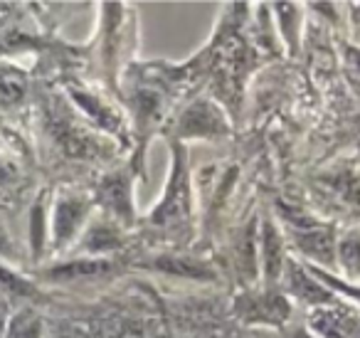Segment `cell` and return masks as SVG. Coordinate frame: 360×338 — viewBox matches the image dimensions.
Wrapping results in <instances>:
<instances>
[{
  "mask_svg": "<svg viewBox=\"0 0 360 338\" xmlns=\"http://www.w3.org/2000/svg\"><path fill=\"white\" fill-rule=\"evenodd\" d=\"M170 151H173V165H170V180L165 185L163 195L150 210V215L143 220L146 227L150 230H183L191 225L193 218V180L191 168H188V149L180 141H170Z\"/></svg>",
  "mask_w": 360,
  "mask_h": 338,
  "instance_id": "cell-1",
  "label": "cell"
},
{
  "mask_svg": "<svg viewBox=\"0 0 360 338\" xmlns=\"http://www.w3.org/2000/svg\"><path fill=\"white\" fill-rule=\"evenodd\" d=\"M94 198L84 190H60L50 205V252L65 254L77 244L94 218Z\"/></svg>",
  "mask_w": 360,
  "mask_h": 338,
  "instance_id": "cell-2",
  "label": "cell"
},
{
  "mask_svg": "<svg viewBox=\"0 0 360 338\" xmlns=\"http://www.w3.org/2000/svg\"><path fill=\"white\" fill-rule=\"evenodd\" d=\"M141 158L143 154L136 151V156L131 158V163L126 168L111 170L104 173L96 183L94 193V205L101 210V215L109 220H114L119 227L131 230L136 225V210H134V180L141 173Z\"/></svg>",
  "mask_w": 360,
  "mask_h": 338,
  "instance_id": "cell-3",
  "label": "cell"
},
{
  "mask_svg": "<svg viewBox=\"0 0 360 338\" xmlns=\"http://www.w3.org/2000/svg\"><path fill=\"white\" fill-rule=\"evenodd\" d=\"M227 136H230V121L225 111L217 101L205 96L193 99L170 124V141H180V144L191 139L222 141Z\"/></svg>",
  "mask_w": 360,
  "mask_h": 338,
  "instance_id": "cell-4",
  "label": "cell"
},
{
  "mask_svg": "<svg viewBox=\"0 0 360 338\" xmlns=\"http://www.w3.org/2000/svg\"><path fill=\"white\" fill-rule=\"evenodd\" d=\"M294 303L281 289H245L235 299V313L245 323H257V326H279L286 328L291 321Z\"/></svg>",
  "mask_w": 360,
  "mask_h": 338,
  "instance_id": "cell-5",
  "label": "cell"
},
{
  "mask_svg": "<svg viewBox=\"0 0 360 338\" xmlns=\"http://www.w3.org/2000/svg\"><path fill=\"white\" fill-rule=\"evenodd\" d=\"M47 134L55 141L57 151L65 158L72 161H94L104 151V139L91 131H86V126H79L75 119L65 114H55L50 111L47 116Z\"/></svg>",
  "mask_w": 360,
  "mask_h": 338,
  "instance_id": "cell-6",
  "label": "cell"
},
{
  "mask_svg": "<svg viewBox=\"0 0 360 338\" xmlns=\"http://www.w3.org/2000/svg\"><path fill=\"white\" fill-rule=\"evenodd\" d=\"M119 269L116 259L111 257H77L70 254L67 259H57L52 264H45L35 274V282L45 284H84L106 279Z\"/></svg>",
  "mask_w": 360,
  "mask_h": 338,
  "instance_id": "cell-7",
  "label": "cell"
},
{
  "mask_svg": "<svg viewBox=\"0 0 360 338\" xmlns=\"http://www.w3.org/2000/svg\"><path fill=\"white\" fill-rule=\"evenodd\" d=\"M279 289L286 294L289 299L301 301L306 308L316 311V308H328V306H338L343 303V299L335 296L326 284H321L309 269L304 267V262H299L296 257H289L284 267V277H281Z\"/></svg>",
  "mask_w": 360,
  "mask_h": 338,
  "instance_id": "cell-8",
  "label": "cell"
},
{
  "mask_svg": "<svg viewBox=\"0 0 360 338\" xmlns=\"http://www.w3.org/2000/svg\"><path fill=\"white\" fill-rule=\"evenodd\" d=\"M289 262V247L281 227L274 218L266 215L259 223V279L262 287L279 289L284 267Z\"/></svg>",
  "mask_w": 360,
  "mask_h": 338,
  "instance_id": "cell-9",
  "label": "cell"
},
{
  "mask_svg": "<svg viewBox=\"0 0 360 338\" xmlns=\"http://www.w3.org/2000/svg\"><path fill=\"white\" fill-rule=\"evenodd\" d=\"M230 262L242 287L255 289V284L259 282V220L257 215L250 218V223L232 239Z\"/></svg>",
  "mask_w": 360,
  "mask_h": 338,
  "instance_id": "cell-10",
  "label": "cell"
},
{
  "mask_svg": "<svg viewBox=\"0 0 360 338\" xmlns=\"http://www.w3.org/2000/svg\"><path fill=\"white\" fill-rule=\"evenodd\" d=\"M141 267L153 269V272L160 274H170V277L191 279V282H217L220 279V272L210 262L195 257L193 252H186V249H178V252H155Z\"/></svg>",
  "mask_w": 360,
  "mask_h": 338,
  "instance_id": "cell-11",
  "label": "cell"
},
{
  "mask_svg": "<svg viewBox=\"0 0 360 338\" xmlns=\"http://www.w3.org/2000/svg\"><path fill=\"white\" fill-rule=\"evenodd\" d=\"M126 247V234L124 227L114 223V220L104 218H91L89 225L84 227L82 237L77 239V244L70 249L77 257H109V254L119 252Z\"/></svg>",
  "mask_w": 360,
  "mask_h": 338,
  "instance_id": "cell-12",
  "label": "cell"
},
{
  "mask_svg": "<svg viewBox=\"0 0 360 338\" xmlns=\"http://www.w3.org/2000/svg\"><path fill=\"white\" fill-rule=\"evenodd\" d=\"M306 326L319 338H360V308L350 303L309 311Z\"/></svg>",
  "mask_w": 360,
  "mask_h": 338,
  "instance_id": "cell-13",
  "label": "cell"
},
{
  "mask_svg": "<svg viewBox=\"0 0 360 338\" xmlns=\"http://www.w3.org/2000/svg\"><path fill=\"white\" fill-rule=\"evenodd\" d=\"M67 96H70L72 104L84 116H89L101 131L121 136L119 131H121V126H124V119H121L119 111L111 109L99 94H94V92H89V89H82V87H77V84H70L67 87Z\"/></svg>",
  "mask_w": 360,
  "mask_h": 338,
  "instance_id": "cell-14",
  "label": "cell"
},
{
  "mask_svg": "<svg viewBox=\"0 0 360 338\" xmlns=\"http://www.w3.org/2000/svg\"><path fill=\"white\" fill-rule=\"evenodd\" d=\"M131 116H134V124L139 136L150 134L153 126H158L163 121L165 114V99H163V92L158 89H148V87H139L136 92H131Z\"/></svg>",
  "mask_w": 360,
  "mask_h": 338,
  "instance_id": "cell-15",
  "label": "cell"
},
{
  "mask_svg": "<svg viewBox=\"0 0 360 338\" xmlns=\"http://www.w3.org/2000/svg\"><path fill=\"white\" fill-rule=\"evenodd\" d=\"M40 294V284L30 279L27 274L13 269L8 262L0 259V301L3 303H32L37 301Z\"/></svg>",
  "mask_w": 360,
  "mask_h": 338,
  "instance_id": "cell-16",
  "label": "cell"
},
{
  "mask_svg": "<svg viewBox=\"0 0 360 338\" xmlns=\"http://www.w3.org/2000/svg\"><path fill=\"white\" fill-rule=\"evenodd\" d=\"M335 264L343 274V282L360 284V227H350L338 234Z\"/></svg>",
  "mask_w": 360,
  "mask_h": 338,
  "instance_id": "cell-17",
  "label": "cell"
},
{
  "mask_svg": "<svg viewBox=\"0 0 360 338\" xmlns=\"http://www.w3.org/2000/svg\"><path fill=\"white\" fill-rule=\"evenodd\" d=\"M6 338H47L45 316L32 303H22L8 318Z\"/></svg>",
  "mask_w": 360,
  "mask_h": 338,
  "instance_id": "cell-18",
  "label": "cell"
},
{
  "mask_svg": "<svg viewBox=\"0 0 360 338\" xmlns=\"http://www.w3.org/2000/svg\"><path fill=\"white\" fill-rule=\"evenodd\" d=\"M27 96V75L13 65L0 62V109L18 106Z\"/></svg>",
  "mask_w": 360,
  "mask_h": 338,
  "instance_id": "cell-19",
  "label": "cell"
},
{
  "mask_svg": "<svg viewBox=\"0 0 360 338\" xmlns=\"http://www.w3.org/2000/svg\"><path fill=\"white\" fill-rule=\"evenodd\" d=\"M276 13H279V23H281V32H284V40L289 42V47L294 50L296 47V35H299V23H301V15H299V6L294 3H284V6H274Z\"/></svg>",
  "mask_w": 360,
  "mask_h": 338,
  "instance_id": "cell-20",
  "label": "cell"
},
{
  "mask_svg": "<svg viewBox=\"0 0 360 338\" xmlns=\"http://www.w3.org/2000/svg\"><path fill=\"white\" fill-rule=\"evenodd\" d=\"M0 259H3V262H8V264L20 262V259H22L20 244L15 242L11 227H8V223L3 218H0Z\"/></svg>",
  "mask_w": 360,
  "mask_h": 338,
  "instance_id": "cell-21",
  "label": "cell"
},
{
  "mask_svg": "<svg viewBox=\"0 0 360 338\" xmlns=\"http://www.w3.org/2000/svg\"><path fill=\"white\" fill-rule=\"evenodd\" d=\"M18 180H20V170H18V165L0 156V193L8 190V188H13Z\"/></svg>",
  "mask_w": 360,
  "mask_h": 338,
  "instance_id": "cell-22",
  "label": "cell"
},
{
  "mask_svg": "<svg viewBox=\"0 0 360 338\" xmlns=\"http://www.w3.org/2000/svg\"><path fill=\"white\" fill-rule=\"evenodd\" d=\"M345 57H348V65L353 67L355 75H360V47H345Z\"/></svg>",
  "mask_w": 360,
  "mask_h": 338,
  "instance_id": "cell-23",
  "label": "cell"
},
{
  "mask_svg": "<svg viewBox=\"0 0 360 338\" xmlns=\"http://www.w3.org/2000/svg\"><path fill=\"white\" fill-rule=\"evenodd\" d=\"M286 338H319L309 326H299V328H286Z\"/></svg>",
  "mask_w": 360,
  "mask_h": 338,
  "instance_id": "cell-24",
  "label": "cell"
},
{
  "mask_svg": "<svg viewBox=\"0 0 360 338\" xmlns=\"http://www.w3.org/2000/svg\"><path fill=\"white\" fill-rule=\"evenodd\" d=\"M11 303H3L0 301V338H6V331H8V318H11V311H8Z\"/></svg>",
  "mask_w": 360,
  "mask_h": 338,
  "instance_id": "cell-25",
  "label": "cell"
},
{
  "mask_svg": "<svg viewBox=\"0 0 360 338\" xmlns=\"http://www.w3.org/2000/svg\"><path fill=\"white\" fill-rule=\"evenodd\" d=\"M350 11H353V23H355V27H358V32H360V3L350 6Z\"/></svg>",
  "mask_w": 360,
  "mask_h": 338,
  "instance_id": "cell-26",
  "label": "cell"
}]
</instances>
